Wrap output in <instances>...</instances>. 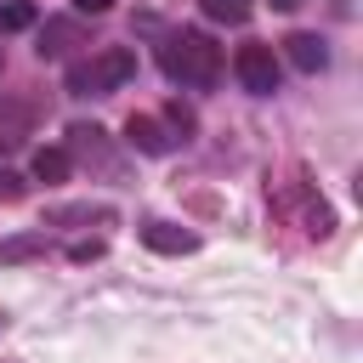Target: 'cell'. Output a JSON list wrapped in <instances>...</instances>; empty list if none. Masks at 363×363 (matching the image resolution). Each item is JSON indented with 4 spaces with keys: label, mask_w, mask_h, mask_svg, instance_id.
Segmentation results:
<instances>
[{
    "label": "cell",
    "mask_w": 363,
    "mask_h": 363,
    "mask_svg": "<svg viewBox=\"0 0 363 363\" xmlns=\"http://www.w3.org/2000/svg\"><path fill=\"white\" fill-rule=\"evenodd\" d=\"M159 62H164L170 79H182V85H193V91H210V85L221 79V45H210V34H199V28L170 34V40L159 45Z\"/></svg>",
    "instance_id": "obj_1"
},
{
    "label": "cell",
    "mask_w": 363,
    "mask_h": 363,
    "mask_svg": "<svg viewBox=\"0 0 363 363\" xmlns=\"http://www.w3.org/2000/svg\"><path fill=\"white\" fill-rule=\"evenodd\" d=\"M130 79H136V51H125V45H102L91 62L68 68V91L74 96H108V91H119Z\"/></svg>",
    "instance_id": "obj_2"
},
{
    "label": "cell",
    "mask_w": 363,
    "mask_h": 363,
    "mask_svg": "<svg viewBox=\"0 0 363 363\" xmlns=\"http://www.w3.org/2000/svg\"><path fill=\"white\" fill-rule=\"evenodd\" d=\"M233 74H238V85H244V91L272 96V91H278V57H272V45H238Z\"/></svg>",
    "instance_id": "obj_3"
},
{
    "label": "cell",
    "mask_w": 363,
    "mask_h": 363,
    "mask_svg": "<svg viewBox=\"0 0 363 363\" xmlns=\"http://www.w3.org/2000/svg\"><path fill=\"white\" fill-rule=\"evenodd\" d=\"M125 136H130V147H142V153H170V147H176V136H170L153 113H130V119H125Z\"/></svg>",
    "instance_id": "obj_4"
},
{
    "label": "cell",
    "mask_w": 363,
    "mask_h": 363,
    "mask_svg": "<svg viewBox=\"0 0 363 363\" xmlns=\"http://www.w3.org/2000/svg\"><path fill=\"white\" fill-rule=\"evenodd\" d=\"M142 244L159 250V255H193V250H199V238H193L187 227H170V221H147V227H142Z\"/></svg>",
    "instance_id": "obj_5"
},
{
    "label": "cell",
    "mask_w": 363,
    "mask_h": 363,
    "mask_svg": "<svg viewBox=\"0 0 363 363\" xmlns=\"http://www.w3.org/2000/svg\"><path fill=\"white\" fill-rule=\"evenodd\" d=\"M284 45H289V62H295L301 74H318V68L329 62V51H323V40H318V34H289Z\"/></svg>",
    "instance_id": "obj_6"
},
{
    "label": "cell",
    "mask_w": 363,
    "mask_h": 363,
    "mask_svg": "<svg viewBox=\"0 0 363 363\" xmlns=\"http://www.w3.org/2000/svg\"><path fill=\"white\" fill-rule=\"evenodd\" d=\"M68 170H74L68 164V147H40L34 153V176L40 182H68Z\"/></svg>",
    "instance_id": "obj_7"
},
{
    "label": "cell",
    "mask_w": 363,
    "mask_h": 363,
    "mask_svg": "<svg viewBox=\"0 0 363 363\" xmlns=\"http://www.w3.org/2000/svg\"><path fill=\"white\" fill-rule=\"evenodd\" d=\"M23 28H34V6L28 0H6L0 6V34H23Z\"/></svg>",
    "instance_id": "obj_8"
},
{
    "label": "cell",
    "mask_w": 363,
    "mask_h": 363,
    "mask_svg": "<svg viewBox=\"0 0 363 363\" xmlns=\"http://www.w3.org/2000/svg\"><path fill=\"white\" fill-rule=\"evenodd\" d=\"M250 0H204V17H216V23H250Z\"/></svg>",
    "instance_id": "obj_9"
},
{
    "label": "cell",
    "mask_w": 363,
    "mask_h": 363,
    "mask_svg": "<svg viewBox=\"0 0 363 363\" xmlns=\"http://www.w3.org/2000/svg\"><path fill=\"white\" fill-rule=\"evenodd\" d=\"M68 45H74V23H51L45 40H40V57H57V51H68Z\"/></svg>",
    "instance_id": "obj_10"
},
{
    "label": "cell",
    "mask_w": 363,
    "mask_h": 363,
    "mask_svg": "<svg viewBox=\"0 0 363 363\" xmlns=\"http://www.w3.org/2000/svg\"><path fill=\"white\" fill-rule=\"evenodd\" d=\"M40 250H45V238H40V233H28V238L0 244V261H28V255H40Z\"/></svg>",
    "instance_id": "obj_11"
},
{
    "label": "cell",
    "mask_w": 363,
    "mask_h": 363,
    "mask_svg": "<svg viewBox=\"0 0 363 363\" xmlns=\"http://www.w3.org/2000/svg\"><path fill=\"white\" fill-rule=\"evenodd\" d=\"M17 193H23V182H17L11 170H0V199H17Z\"/></svg>",
    "instance_id": "obj_12"
},
{
    "label": "cell",
    "mask_w": 363,
    "mask_h": 363,
    "mask_svg": "<svg viewBox=\"0 0 363 363\" xmlns=\"http://www.w3.org/2000/svg\"><path fill=\"white\" fill-rule=\"evenodd\" d=\"M68 255H74V261H96V255H102V244H74Z\"/></svg>",
    "instance_id": "obj_13"
},
{
    "label": "cell",
    "mask_w": 363,
    "mask_h": 363,
    "mask_svg": "<svg viewBox=\"0 0 363 363\" xmlns=\"http://www.w3.org/2000/svg\"><path fill=\"white\" fill-rule=\"evenodd\" d=\"M74 6H79V11H91V17H96V11H108V0H74Z\"/></svg>",
    "instance_id": "obj_14"
},
{
    "label": "cell",
    "mask_w": 363,
    "mask_h": 363,
    "mask_svg": "<svg viewBox=\"0 0 363 363\" xmlns=\"http://www.w3.org/2000/svg\"><path fill=\"white\" fill-rule=\"evenodd\" d=\"M272 6H278V11H295V6H301V0H272Z\"/></svg>",
    "instance_id": "obj_15"
}]
</instances>
